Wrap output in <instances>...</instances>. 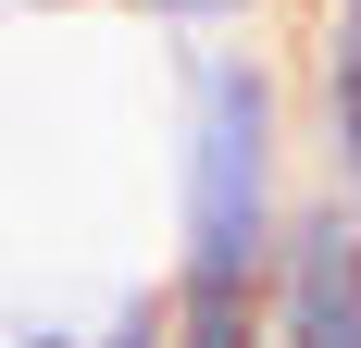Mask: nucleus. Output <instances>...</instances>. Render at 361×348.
Wrapping results in <instances>:
<instances>
[{"instance_id":"4","label":"nucleus","mask_w":361,"mask_h":348,"mask_svg":"<svg viewBox=\"0 0 361 348\" xmlns=\"http://www.w3.org/2000/svg\"><path fill=\"white\" fill-rule=\"evenodd\" d=\"M75 348H175V311H162V286H125V299H112V311L87 323Z\"/></svg>"},{"instance_id":"1","label":"nucleus","mask_w":361,"mask_h":348,"mask_svg":"<svg viewBox=\"0 0 361 348\" xmlns=\"http://www.w3.org/2000/svg\"><path fill=\"white\" fill-rule=\"evenodd\" d=\"M299 63L262 37H187L175 63V249H162V311L175 348H262L274 249L299 211Z\"/></svg>"},{"instance_id":"2","label":"nucleus","mask_w":361,"mask_h":348,"mask_svg":"<svg viewBox=\"0 0 361 348\" xmlns=\"http://www.w3.org/2000/svg\"><path fill=\"white\" fill-rule=\"evenodd\" d=\"M262 348H361V199L349 187H299L274 299H262Z\"/></svg>"},{"instance_id":"5","label":"nucleus","mask_w":361,"mask_h":348,"mask_svg":"<svg viewBox=\"0 0 361 348\" xmlns=\"http://www.w3.org/2000/svg\"><path fill=\"white\" fill-rule=\"evenodd\" d=\"M75 336H87V323H13L0 348H75Z\"/></svg>"},{"instance_id":"3","label":"nucleus","mask_w":361,"mask_h":348,"mask_svg":"<svg viewBox=\"0 0 361 348\" xmlns=\"http://www.w3.org/2000/svg\"><path fill=\"white\" fill-rule=\"evenodd\" d=\"M112 13H125V25H149V37H237V25H262V13H274V0H112Z\"/></svg>"}]
</instances>
